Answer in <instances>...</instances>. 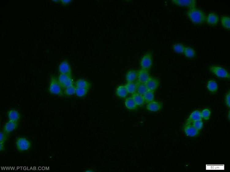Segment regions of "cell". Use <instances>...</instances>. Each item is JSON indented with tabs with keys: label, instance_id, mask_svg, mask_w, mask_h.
<instances>
[{
	"label": "cell",
	"instance_id": "1f68e13d",
	"mask_svg": "<svg viewBox=\"0 0 230 172\" xmlns=\"http://www.w3.org/2000/svg\"><path fill=\"white\" fill-rule=\"evenodd\" d=\"M192 124L194 127L199 131L202 130L204 126L203 122L202 120L193 122Z\"/></svg>",
	"mask_w": 230,
	"mask_h": 172
},
{
	"label": "cell",
	"instance_id": "7c38bea8",
	"mask_svg": "<svg viewBox=\"0 0 230 172\" xmlns=\"http://www.w3.org/2000/svg\"><path fill=\"white\" fill-rule=\"evenodd\" d=\"M159 81L158 79L151 77L145 83L148 90L154 92L159 85Z\"/></svg>",
	"mask_w": 230,
	"mask_h": 172
},
{
	"label": "cell",
	"instance_id": "484cf974",
	"mask_svg": "<svg viewBox=\"0 0 230 172\" xmlns=\"http://www.w3.org/2000/svg\"><path fill=\"white\" fill-rule=\"evenodd\" d=\"M125 86L128 93L133 94L136 92V83L134 82H127Z\"/></svg>",
	"mask_w": 230,
	"mask_h": 172
},
{
	"label": "cell",
	"instance_id": "44dd1931",
	"mask_svg": "<svg viewBox=\"0 0 230 172\" xmlns=\"http://www.w3.org/2000/svg\"><path fill=\"white\" fill-rule=\"evenodd\" d=\"M125 104L126 108L131 110L136 109L138 106L132 97L126 99L125 101Z\"/></svg>",
	"mask_w": 230,
	"mask_h": 172
},
{
	"label": "cell",
	"instance_id": "f546056e",
	"mask_svg": "<svg viewBox=\"0 0 230 172\" xmlns=\"http://www.w3.org/2000/svg\"><path fill=\"white\" fill-rule=\"evenodd\" d=\"M201 115L202 119L208 120L211 115V110L208 108L204 109L201 112Z\"/></svg>",
	"mask_w": 230,
	"mask_h": 172
},
{
	"label": "cell",
	"instance_id": "d6986e66",
	"mask_svg": "<svg viewBox=\"0 0 230 172\" xmlns=\"http://www.w3.org/2000/svg\"><path fill=\"white\" fill-rule=\"evenodd\" d=\"M136 92L143 95L148 90L145 83H141L137 81L136 83Z\"/></svg>",
	"mask_w": 230,
	"mask_h": 172
},
{
	"label": "cell",
	"instance_id": "74e56055",
	"mask_svg": "<svg viewBox=\"0 0 230 172\" xmlns=\"http://www.w3.org/2000/svg\"><path fill=\"white\" fill-rule=\"evenodd\" d=\"M52 1L54 2V3H59V2H61V0H53Z\"/></svg>",
	"mask_w": 230,
	"mask_h": 172
},
{
	"label": "cell",
	"instance_id": "4fadbf2b",
	"mask_svg": "<svg viewBox=\"0 0 230 172\" xmlns=\"http://www.w3.org/2000/svg\"><path fill=\"white\" fill-rule=\"evenodd\" d=\"M163 105L162 103L154 101L148 103L146 106L147 110L152 112H157L162 109Z\"/></svg>",
	"mask_w": 230,
	"mask_h": 172
},
{
	"label": "cell",
	"instance_id": "5b68a950",
	"mask_svg": "<svg viewBox=\"0 0 230 172\" xmlns=\"http://www.w3.org/2000/svg\"><path fill=\"white\" fill-rule=\"evenodd\" d=\"M153 64L152 56L151 53H147L141 59V69L149 71Z\"/></svg>",
	"mask_w": 230,
	"mask_h": 172
},
{
	"label": "cell",
	"instance_id": "7402d4cb",
	"mask_svg": "<svg viewBox=\"0 0 230 172\" xmlns=\"http://www.w3.org/2000/svg\"><path fill=\"white\" fill-rule=\"evenodd\" d=\"M75 86L76 87L86 88L89 89L90 87L91 84L87 81L83 79H79L75 83Z\"/></svg>",
	"mask_w": 230,
	"mask_h": 172
},
{
	"label": "cell",
	"instance_id": "d6a6232c",
	"mask_svg": "<svg viewBox=\"0 0 230 172\" xmlns=\"http://www.w3.org/2000/svg\"><path fill=\"white\" fill-rule=\"evenodd\" d=\"M74 81L73 79L72 76H70L66 82L65 84L63 86V88L65 89L66 88L74 85Z\"/></svg>",
	"mask_w": 230,
	"mask_h": 172
},
{
	"label": "cell",
	"instance_id": "e0dca14e",
	"mask_svg": "<svg viewBox=\"0 0 230 172\" xmlns=\"http://www.w3.org/2000/svg\"><path fill=\"white\" fill-rule=\"evenodd\" d=\"M138 72L135 70H130L127 72L126 76L127 82H134L138 78Z\"/></svg>",
	"mask_w": 230,
	"mask_h": 172
},
{
	"label": "cell",
	"instance_id": "9a60e30c",
	"mask_svg": "<svg viewBox=\"0 0 230 172\" xmlns=\"http://www.w3.org/2000/svg\"><path fill=\"white\" fill-rule=\"evenodd\" d=\"M8 118L9 121L19 122L21 117L18 111L15 109L9 110L7 113Z\"/></svg>",
	"mask_w": 230,
	"mask_h": 172
},
{
	"label": "cell",
	"instance_id": "603a6c76",
	"mask_svg": "<svg viewBox=\"0 0 230 172\" xmlns=\"http://www.w3.org/2000/svg\"><path fill=\"white\" fill-rule=\"evenodd\" d=\"M221 23L223 28L229 30L230 29V18L227 16H224L221 18Z\"/></svg>",
	"mask_w": 230,
	"mask_h": 172
},
{
	"label": "cell",
	"instance_id": "9c48e42d",
	"mask_svg": "<svg viewBox=\"0 0 230 172\" xmlns=\"http://www.w3.org/2000/svg\"><path fill=\"white\" fill-rule=\"evenodd\" d=\"M19 122H14L9 120L4 124L3 131L7 134H9L15 131L19 126Z\"/></svg>",
	"mask_w": 230,
	"mask_h": 172
},
{
	"label": "cell",
	"instance_id": "e575fe53",
	"mask_svg": "<svg viewBox=\"0 0 230 172\" xmlns=\"http://www.w3.org/2000/svg\"><path fill=\"white\" fill-rule=\"evenodd\" d=\"M224 101L225 105H226L227 107L230 108V92H228L225 95Z\"/></svg>",
	"mask_w": 230,
	"mask_h": 172
},
{
	"label": "cell",
	"instance_id": "2e32d148",
	"mask_svg": "<svg viewBox=\"0 0 230 172\" xmlns=\"http://www.w3.org/2000/svg\"><path fill=\"white\" fill-rule=\"evenodd\" d=\"M132 98L133 99L137 106H142L144 105L145 102L143 95L135 93L132 95Z\"/></svg>",
	"mask_w": 230,
	"mask_h": 172
},
{
	"label": "cell",
	"instance_id": "ffe728a7",
	"mask_svg": "<svg viewBox=\"0 0 230 172\" xmlns=\"http://www.w3.org/2000/svg\"><path fill=\"white\" fill-rule=\"evenodd\" d=\"M116 93L118 97L120 98H124L127 96L128 93L125 86L120 85L117 88Z\"/></svg>",
	"mask_w": 230,
	"mask_h": 172
},
{
	"label": "cell",
	"instance_id": "5bb4252c",
	"mask_svg": "<svg viewBox=\"0 0 230 172\" xmlns=\"http://www.w3.org/2000/svg\"><path fill=\"white\" fill-rule=\"evenodd\" d=\"M219 18L217 14L214 13H210L207 16L206 21L207 23L211 26L216 25L219 22Z\"/></svg>",
	"mask_w": 230,
	"mask_h": 172
},
{
	"label": "cell",
	"instance_id": "277c9868",
	"mask_svg": "<svg viewBox=\"0 0 230 172\" xmlns=\"http://www.w3.org/2000/svg\"><path fill=\"white\" fill-rule=\"evenodd\" d=\"M209 70L218 77L229 79L230 78V74L227 70L222 67L216 65H213L209 67Z\"/></svg>",
	"mask_w": 230,
	"mask_h": 172
},
{
	"label": "cell",
	"instance_id": "cb8c5ba5",
	"mask_svg": "<svg viewBox=\"0 0 230 172\" xmlns=\"http://www.w3.org/2000/svg\"><path fill=\"white\" fill-rule=\"evenodd\" d=\"M143 96L145 103H148L154 100V95L153 91L148 90L145 94L143 95Z\"/></svg>",
	"mask_w": 230,
	"mask_h": 172
},
{
	"label": "cell",
	"instance_id": "8fae6325",
	"mask_svg": "<svg viewBox=\"0 0 230 172\" xmlns=\"http://www.w3.org/2000/svg\"><path fill=\"white\" fill-rule=\"evenodd\" d=\"M149 71L141 69L138 72V81L139 82L145 83L151 78Z\"/></svg>",
	"mask_w": 230,
	"mask_h": 172
},
{
	"label": "cell",
	"instance_id": "4316f807",
	"mask_svg": "<svg viewBox=\"0 0 230 172\" xmlns=\"http://www.w3.org/2000/svg\"><path fill=\"white\" fill-rule=\"evenodd\" d=\"M185 47L180 43H176L173 46V49L175 52L179 54L183 53Z\"/></svg>",
	"mask_w": 230,
	"mask_h": 172
},
{
	"label": "cell",
	"instance_id": "8d00e7d4",
	"mask_svg": "<svg viewBox=\"0 0 230 172\" xmlns=\"http://www.w3.org/2000/svg\"><path fill=\"white\" fill-rule=\"evenodd\" d=\"M5 145L4 144H0V151L1 152L5 150Z\"/></svg>",
	"mask_w": 230,
	"mask_h": 172
},
{
	"label": "cell",
	"instance_id": "8992f818",
	"mask_svg": "<svg viewBox=\"0 0 230 172\" xmlns=\"http://www.w3.org/2000/svg\"><path fill=\"white\" fill-rule=\"evenodd\" d=\"M171 1L175 5L185 7L189 9L195 8L196 5V1L195 0H172Z\"/></svg>",
	"mask_w": 230,
	"mask_h": 172
},
{
	"label": "cell",
	"instance_id": "ac0fdd59",
	"mask_svg": "<svg viewBox=\"0 0 230 172\" xmlns=\"http://www.w3.org/2000/svg\"><path fill=\"white\" fill-rule=\"evenodd\" d=\"M207 88L209 92L211 93L215 94L218 90L217 83L215 81L211 80L208 81L207 83Z\"/></svg>",
	"mask_w": 230,
	"mask_h": 172
},
{
	"label": "cell",
	"instance_id": "836d02e7",
	"mask_svg": "<svg viewBox=\"0 0 230 172\" xmlns=\"http://www.w3.org/2000/svg\"><path fill=\"white\" fill-rule=\"evenodd\" d=\"M7 134L5 132L0 133V144H4L7 139Z\"/></svg>",
	"mask_w": 230,
	"mask_h": 172
},
{
	"label": "cell",
	"instance_id": "83f0119b",
	"mask_svg": "<svg viewBox=\"0 0 230 172\" xmlns=\"http://www.w3.org/2000/svg\"><path fill=\"white\" fill-rule=\"evenodd\" d=\"M88 89L84 88L76 87V95L80 97L85 96L87 94Z\"/></svg>",
	"mask_w": 230,
	"mask_h": 172
},
{
	"label": "cell",
	"instance_id": "7a4b0ae2",
	"mask_svg": "<svg viewBox=\"0 0 230 172\" xmlns=\"http://www.w3.org/2000/svg\"><path fill=\"white\" fill-rule=\"evenodd\" d=\"M63 88L58 80V79L53 75L50 77L49 85L48 88L50 93L56 95L62 96H63Z\"/></svg>",
	"mask_w": 230,
	"mask_h": 172
},
{
	"label": "cell",
	"instance_id": "6da1fadb",
	"mask_svg": "<svg viewBox=\"0 0 230 172\" xmlns=\"http://www.w3.org/2000/svg\"><path fill=\"white\" fill-rule=\"evenodd\" d=\"M189 19L194 24L201 25L206 21V16L203 11L196 8L189 9L186 13Z\"/></svg>",
	"mask_w": 230,
	"mask_h": 172
},
{
	"label": "cell",
	"instance_id": "f1b7e54d",
	"mask_svg": "<svg viewBox=\"0 0 230 172\" xmlns=\"http://www.w3.org/2000/svg\"><path fill=\"white\" fill-rule=\"evenodd\" d=\"M76 86L73 85L65 89L64 94L67 96H70L76 94Z\"/></svg>",
	"mask_w": 230,
	"mask_h": 172
},
{
	"label": "cell",
	"instance_id": "52a82bcc",
	"mask_svg": "<svg viewBox=\"0 0 230 172\" xmlns=\"http://www.w3.org/2000/svg\"><path fill=\"white\" fill-rule=\"evenodd\" d=\"M58 70L60 74L72 76L71 67L69 63L67 60H64L60 63L59 65Z\"/></svg>",
	"mask_w": 230,
	"mask_h": 172
},
{
	"label": "cell",
	"instance_id": "3957f363",
	"mask_svg": "<svg viewBox=\"0 0 230 172\" xmlns=\"http://www.w3.org/2000/svg\"><path fill=\"white\" fill-rule=\"evenodd\" d=\"M16 148L20 152L28 151L31 147V142L23 137L17 138L15 142Z\"/></svg>",
	"mask_w": 230,
	"mask_h": 172
},
{
	"label": "cell",
	"instance_id": "d4e9b609",
	"mask_svg": "<svg viewBox=\"0 0 230 172\" xmlns=\"http://www.w3.org/2000/svg\"><path fill=\"white\" fill-rule=\"evenodd\" d=\"M183 53L186 57L188 58H193L195 55L194 49L190 46L185 47Z\"/></svg>",
	"mask_w": 230,
	"mask_h": 172
},
{
	"label": "cell",
	"instance_id": "ba28073f",
	"mask_svg": "<svg viewBox=\"0 0 230 172\" xmlns=\"http://www.w3.org/2000/svg\"><path fill=\"white\" fill-rule=\"evenodd\" d=\"M183 131L187 136L191 137H197L200 134V131L194 127L192 124H185L183 127Z\"/></svg>",
	"mask_w": 230,
	"mask_h": 172
},
{
	"label": "cell",
	"instance_id": "4dcf8cb0",
	"mask_svg": "<svg viewBox=\"0 0 230 172\" xmlns=\"http://www.w3.org/2000/svg\"><path fill=\"white\" fill-rule=\"evenodd\" d=\"M70 76H69L65 75V74H60V75L58 76V80L62 88L63 86L65 84L66 82Z\"/></svg>",
	"mask_w": 230,
	"mask_h": 172
},
{
	"label": "cell",
	"instance_id": "30bf717a",
	"mask_svg": "<svg viewBox=\"0 0 230 172\" xmlns=\"http://www.w3.org/2000/svg\"><path fill=\"white\" fill-rule=\"evenodd\" d=\"M202 120L201 112L198 110H195L191 113L187 120L185 124H192L193 122Z\"/></svg>",
	"mask_w": 230,
	"mask_h": 172
},
{
	"label": "cell",
	"instance_id": "d590c367",
	"mask_svg": "<svg viewBox=\"0 0 230 172\" xmlns=\"http://www.w3.org/2000/svg\"><path fill=\"white\" fill-rule=\"evenodd\" d=\"M72 0H61V3L62 5H67L71 3Z\"/></svg>",
	"mask_w": 230,
	"mask_h": 172
}]
</instances>
